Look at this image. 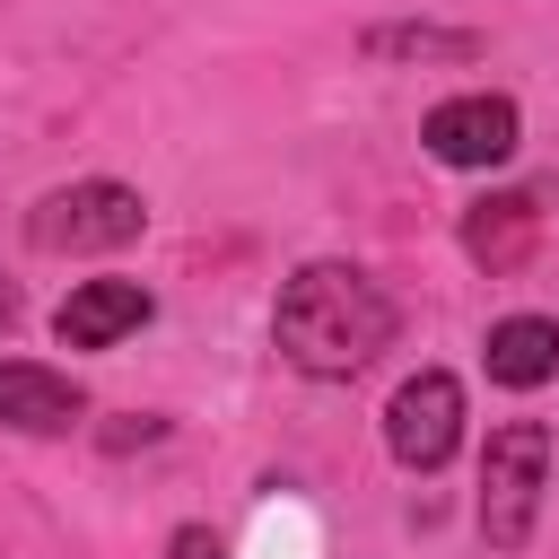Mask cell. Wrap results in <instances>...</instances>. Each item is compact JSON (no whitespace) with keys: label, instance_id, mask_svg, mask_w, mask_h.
Masks as SVG:
<instances>
[{"label":"cell","instance_id":"obj_12","mask_svg":"<svg viewBox=\"0 0 559 559\" xmlns=\"http://www.w3.org/2000/svg\"><path fill=\"white\" fill-rule=\"evenodd\" d=\"M17 314H26V297H17V280H9V271H0V341H9V332H17Z\"/></svg>","mask_w":559,"mask_h":559},{"label":"cell","instance_id":"obj_2","mask_svg":"<svg viewBox=\"0 0 559 559\" xmlns=\"http://www.w3.org/2000/svg\"><path fill=\"white\" fill-rule=\"evenodd\" d=\"M542 489H550V428L542 419H498L480 445V542L498 559H515L542 524Z\"/></svg>","mask_w":559,"mask_h":559},{"label":"cell","instance_id":"obj_8","mask_svg":"<svg viewBox=\"0 0 559 559\" xmlns=\"http://www.w3.org/2000/svg\"><path fill=\"white\" fill-rule=\"evenodd\" d=\"M358 52L393 61V70H463V61L489 52V35L480 26H437V17H384V26L358 35Z\"/></svg>","mask_w":559,"mask_h":559},{"label":"cell","instance_id":"obj_10","mask_svg":"<svg viewBox=\"0 0 559 559\" xmlns=\"http://www.w3.org/2000/svg\"><path fill=\"white\" fill-rule=\"evenodd\" d=\"M480 367H489V384H507V393L550 384V376H559V323H550V314H507V323H489Z\"/></svg>","mask_w":559,"mask_h":559},{"label":"cell","instance_id":"obj_7","mask_svg":"<svg viewBox=\"0 0 559 559\" xmlns=\"http://www.w3.org/2000/svg\"><path fill=\"white\" fill-rule=\"evenodd\" d=\"M148 314H157V297H148L140 280H79V288L52 306V341H61V349H114V341H131Z\"/></svg>","mask_w":559,"mask_h":559},{"label":"cell","instance_id":"obj_4","mask_svg":"<svg viewBox=\"0 0 559 559\" xmlns=\"http://www.w3.org/2000/svg\"><path fill=\"white\" fill-rule=\"evenodd\" d=\"M515 140H524V114H515V96H498V87H463V96L428 105V122H419V148H428L437 166H454V175L507 166Z\"/></svg>","mask_w":559,"mask_h":559},{"label":"cell","instance_id":"obj_6","mask_svg":"<svg viewBox=\"0 0 559 559\" xmlns=\"http://www.w3.org/2000/svg\"><path fill=\"white\" fill-rule=\"evenodd\" d=\"M87 419L79 376L44 367V358H0V428L9 437H70Z\"/></svg>","mask_w":559,"mask_h":559},{"label":"cell","instance_id":"obj_1","mask_svg":"<svg viewBox=\"0 0 559 559\" xmlns=\"http://www.w3.org/2000/svg\"><path fill=\"white\" fill-rule=\"evenodd\" d=\"M393 323H402L393 297L358 262H297L271 306V349L314 384H349L358 367L393 349Z\"/></svg>","mask_w":559,"mask_h":559},{"label":"cell","instance_id":"obj_5","mask_svg":"<svg viewBox=\"0 0 559 559\" xmlns=\"http://www.w3.org/2000/svg\"><path fill=\"white\" fill-rule=\"evenodd\" d=\"M454 445H463V384H454L445 367L402 376L393 402H384V454H393L402 472H445Z\"/></svg>","mask_w":559,"mask_h":559},{"label":"cell","instance_id":"obj_11","mask_svg":"<svg viewBox=\"0 0 559 559\" xmlns=\"http://www.w3.org/2000/svg\"><path fill=\"white\" fill-rule=\"evenodd\" d=\"M166 559H227V533H210V524H175V533H166Z\"/></svg>","mask_w":559,"mask_h":559},{"label":"cell","instance_id":"obj_3","mask_svg":"<svg viewBox=\"0 0 559 559\" xmlns=\"http://www.w3.org/2000/svg\"><path fill=\"white\" fill-rule=\"evenodd\" d=\"M148 236V201L114 175H87V183H52L35 210H26V245L35 253H122Z\"/></svg>","mask_w":559,"mask_h":559},{"label":"cell","instance_id":"obj_9","mask_svg":"<svg viewBox=\"0 0 559 559\" xmlns=\"http://www.w3.org/2000/svg\"><path fill=\"white\" fill-rule=\"evenodd\" d=\"M533 236H542V201L533 192H489V201L463 210V253L480 271H515L533 253Z\"/></svg>","mask_w":559,"mask_h":559}]
</instances>
